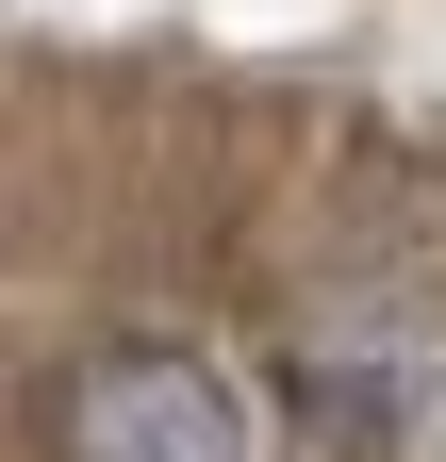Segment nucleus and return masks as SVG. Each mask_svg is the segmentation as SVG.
<instances>
[{
    "label": "nucleus",
    "instance_id": "1",
    "mask_svg": "<svg viewBox=\"0 0 446 462\" xmlns=\"http://www.w3.org/2000/svg\"><path fill=\"white\" fill-rule=\"evenodd\" d=\"M50 462H265V430H248V380L215 346L116 330L50 380Z\"/></svg>",
    "mask_w": 446,
    "mask_h": 462
}]
</instances>
